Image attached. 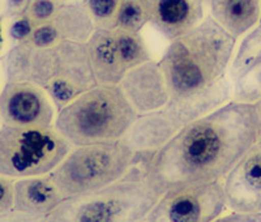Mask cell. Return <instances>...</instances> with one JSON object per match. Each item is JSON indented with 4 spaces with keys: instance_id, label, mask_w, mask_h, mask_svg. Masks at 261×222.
Listing matches in <instances>:
<instances>
[{
    "instance_id": "7a4b0ae2",
    "label": "cell",
    "mask_w": 261,
    "mask_h": 222,
    "mask_svg": "<svg viewBox=\"0 0 261 222\" xmlns=\"http://www.w3.org/2000/svg\"><path fill=\"white\" fill-rule=\"evenodd\" d=\"M237 39L208 16L183 36L172 39L160 60L171 107L187 125L231 100L227 77Z\"/></svg>"
},
{
    "instance_id": "e575fe53",
    "label": "cell",
    "mask_w": 261,
    "mask_h": 222,
    "mask_svg": "<svg viewBox=\"0 0 261 222\" xmlns=\"http://www.w3.org/2000/svg\"><path fill=\"white\" fill-rule=\"evenodd\" d=\"M0 121H2V118H0Z\"/></svg>"
},
{
    "instance_id": "7c38bea8",
    "label": "cell",
    "mask_w": 261,
    "mask_h": 222,
    "mask_svg": "<svg viewBox=\"0 0 261 222\" xmlns=\"http://www.w3.org/2000/svg\"><path fill=\"white\" fill-rule=\"evenodd\" d=\"M119 86L137 114L162 109L170 100L165 75L160 62L154 60L128 69Z\"/></svg>"
},
{
    "instance_id": "2e32d148",
    "label": "cell",
    "mask_w": 261,
    "mask_h": 222,
    "mask_svg": "<svg viewBox=\"0 0 261 222\" xmlns=\"http://www.w3.org/2000/svg\"><path fill=\"white\" fill-rule=\"evenodd\" d=\"M86 46L98 85H119L127 69L120 59L114 29H95Z\"/></svg>"
},
{
    "instance_id": "484cf974",
    "label": "cell",
    "mask_w": 261,
    "mask_h": 222,
    "mask_svg": "<svg viewBox=\"0 0 261 222\" xmlns=\"http://www.w3.org/2000/svg\"><path fill=\"white\" fill-rule=\"evenodd\" d=\"M36 25L27 15L16 16L12 18H7V37L13 44L27 42L32 36Z\"/></svg>"
},
{
    "instance_id": "4316f807",
    "label": "cell",
    "mask_w": 261,
    "mask_h": 222,
    "mask_svg": "<svg viewBox=\"0 0 261 222\" xmlns=\"http://www.w3.org/2000/svg\"><path fill=\"white\" fill-rule=\"evenodd\" d=\"M15 207V182L0 174V214L7 213Z\"/></svg>"
},
{
    "instance_id": "f546056e",
    "label": "cell",
    "mask_w": 261,
    "mask_h": 222,
    "mask_svg": "<svg viewBox=\"0 0 261 222\" xmlns=\"http://www.w3.org/2000/svg\"><path fill=\"white\" fill-rule=\"evenodd\" d=\"M7 18L4 15H0V54L3 53L4 47H6L7 41Z\"/></svg>"
},
{
    "instance_id": "603a6c76",
    "label": "cell",
    "mask_w": 261,
    "mask_h": 222,
    "mask_svg": "<svg viewBox=\"0 0 261 222\" xmlns=\"http://www.w3.org/2000/svg\"><path fill=\"white\" fill-rule=\"evenodd\" d=\"M149 24V12L144 0H123L116 28L141 32Z\"/></svg>"
},
{
    "instance_id": "83f0119b",
    "label": "cell",
    "mask_w": 261,
    "mask_h": 222,
    "mask_svg": "<svg viewBox=\"0 0 261 222\" xmlns=\"http://www.w3.org/2000/svg\"><path fill=\"white\" fill-rule=\"evenodd\" d=\"M30 0H4L3 15L6 18L24 15Z\"/></svg>"
},
{
    "instance_id": "5bb4252c",
    "label": "cell",
    "mask_w": 261,
    "mask_h": 222,
    "mask_svg": "<svg viewBox=\"0 0 261 222\" xmlns=\"http://www.w3.org/2000/svg\"><path fill=\"white\" fill-rule=\"evenodd\" d=\"M149 24L169 39H175L192 30L204 20L202 0H144Z\"/></svg>"
},
{
    "instance_id": "6da1fadb",
    "label": "cell",
    "mask_w": 261,
    "mask_h": 222,
    "mask_svg": "<svg viewBox=\"0 0 261 222\" xmlns=\"http://www.w3.org/2000/svg\"><path fill=\"white\" fill-rule=\"evenodd\" d=\"M260 137L255 104L227 102L184 126L145 165L149 186L163 195L195 184L225 181Z\"/></svg>"
},
{
    "instance_id": "8fae6325",
    "label": "cell",
    "mask_w": 261,
    "mask_h": 222,
    "mask_svg": "<svg viewBox=\"0 0 261 222\" xmlns=\"http://www.w3.org/2000/svg\"><path fill=\"white\" fill-rule=\"evenodd\" d=\"M184 126L183 119L166 105L162 109L139 114L122 140L137 156L149 161Z\"/></svg>"
},
{
    "instance_id": "d4e9b609",
    "label": "cell",
    "mask_w": 261,
    "mask_h": 222,
    "mask_svg": "<svg viewBox=\"0 0 261 222\" xmlns=\"http://www.w3.org/2000/svg\"><path fill=\"white\" fill-rule=\"evenodd\" d=\"M60 41H62V36H60L57 25L54 24L53 21L46 22V24H41L34 28L32 36L28 39V42L32 43L33 46L41 48L54 47Z\"/></svg>"
},
{
    "instance_id": "4dcf8cb0",
    "label": "cell",
    "mask_w": 261,
    "mask_h": 222,
    "mask_svg": "<svg viewBox=\"0 0 261 222\" xmlns=\"http://www.w3.org/2000/svg\"><path fill=\"white\" fill-rule=\"evenodd\" d=\"M58 6H80V4H85L88 0H55Z\"/></svg>"
},
{
    "instance_id": "ffe728a7",
    "label": "cell",
    "mask_w": 261,
    "mask_h": 222,
    "mask_svg": "<svg viewBox=\"0 0 261 222\" xmlns=\"http://www.w3.org/2000/svg\"><path fill=\"white\" fill-rule=\"evenodd\" d=\"M114 34L118 43L120 59L127 71L151 60L145 41L140 32H130V30L115 28Z\"/></svg>"
},
{
    "instance_id": "30bf717a",
    "label": "cell",
    "mask_w": 261,
    "mask_h": 222,
    "mask_svg": "<svg viewBox=\"0 0 261 222\" xmlns=\"http://www.w3.org/2000/svg\"><path fill=\"white\" fill-rule=\"evenodd\" d=\"M223 186L230 209L261 213V136L235 163Z\"/></svg>"
},
{
    "instance_id": "f1b7e54d",
    "label": "cell",
    "mask_w": 261,
    "mask_h": 222,
    "mask_svg": "<svg viewBox=\"0 0 261 222\" xmlns=\"http://www.w3.org/2000/svg\"><path fill=\"white\" fill-rule=\"evenodd\" d=\"M234 213L225 216L218 221H261V213L253 212H241V210H232Z\"/></svg>"
},
{
    "instance_id": "836d02e7",
    "label": "cell",
    "mask_w": 261,
    "mask_h": 222,
    "mask_svg": "<svg viewBox=\"0 0 261 222\" xmlns=\"http://www.w3.org/2000/svg\"><path fill=\"white\" fill-rule=\"evenodd\" d=\"M202 2H204V3H205V4H206V2H208V0H202Z\"/></svg>"
},
{
    "instance_id": "44dd1931",
    "label": "cell",
    "mask_w": 261,
    "mask_h": 222,
    "mask_svg": "<svg viewBox=\"0 0 261 222\" xmlns=\"http://www.w3.org/2000/svg\"><path fill=\"white\" fill-rule=\"evenodd\" d=\"M232 85L231 98L235 102L256 104L261 100V57L256 60L248 72L235 81Z\"/></svg>"
},
{
    "instance_id": "3957f363",
    "label": "cell",
    "mask_w": 261,
    "mask_h": 222,
    "mask_svg": "<svg viewBox=\"0 0 261 222\" xmlns=\"http://www.w3.org/2000/svg\"><path fill=\"white\" fill-rule=\"evenodd\" d=\"M160 198L146 181L145 166L136 157L132 169L122 179L98 190L64 199L46 221H144Z\"/></svg>"
},
{
    "instance_id": "9a60e30c",
    "label": "cell",
    "mask_w": 261,
    "mask_h": 222,
    "mask_svg": "<svg viewBox=\"0 0 261 222\" xmlns=\"http://www.w3.org/2000/svg\"><path fill=\"white\" fill-rule=\"evenodd\" d=\"M64 196L50 174L18 178L15 182V209L30 214L37 221H46Z\"/></svg>"
},
{
    "instance_id": "ac0fdd59",
    "label": "cell",
    "mask_w": 261,
    "mask_h": 222,
    "mask_svg": "<svg viewBox=\"0 0 261 222\" xmlns=\"http://www.w3.org/2000/svg\"><path fill=\"white\" fill-rule=\"evenodd\" d=\"M53 22L57 25L62 39L67 41L86 43L95 32V25L85 4L59 7Z\"/></svg>"
},
{
    "instance_id": "d6986e66",
    "label": "cell",
    "mask_w": 261,
    "mask_h": 222,
    "mask_svg": "<svg viewBox=\"0 0 261 222\" xmlns=\"http://www.w3.org/2000/svg\"><path fill=\"white\" fill-rule=\"evenodd\" d=\"M261 57V22L249 30L238 47L234 59L228 65V79L234 84L251 69Z\"/></svg>"
},
{
    "instance_id": "5b68a950",
    "label": "cell",
    "mask_w": 261,
    "mask_h": 222,
    "mask_svg": "<svg viewBox=\"0 0 261 222\" xmlns=\"http://www.w3.org/2000/svg\"><path fill=\"white\" fill-rule=\"evenodd\" d=\"M135 162L136 153L120 139L74 146L48 174L67 199L122 179Z\"/></svg>"
},
{
    "instance_id": "7402d4cb",
    "label": "cell",
    "mask_w": 261,
    "mask_h": 222,
    "mask_svg": "<svg viewBox=\"0 0 261 222\" xmlns=\"http://www.w3.org/2000/svg\"><path fill=\"white\" fill-rule=\"evenodd\" d=\"M122 3L123 0H88L85 6L92 16L95 29H115Z\"/></svg>"
},
{
    "instance_id": "4fadbf2b",
    "label": "cell",
    "mask_w": 261,
    "mask_h": 222,
    "mask_svg": "<svg viewBox=\"0 0 261 222\" xmlns=\"http://www.w3.org/2000/svg\"><path fill=\"white\" fill-rule=\"evenodd\" d=\"M55 65V48H41L29 42L13 44L3 58L7 81L33 83L45 89L50 83Z\"/></svg>"
},
{
    "instance_id": "9c48e42d",
    "label": "cell",
    "mask_w": 261,
    "mask_h": 222,
    "mask_svg": "<svg viewBox=\"0 0 261 222\" xmlns=\"http://www.w3.org/2000/svg\"><path fill=\"white\" fill-rule=\"evenodd\" d=\"M55 106L42 86L33 83L7 81L0 93V118L13 127H50Z\"/></svg>"
},
{
    "instance_id": "e0dca14e",
    "label": "cell",
    "mask_w": 261,
    "mask_h": 222,
    "mask_svg": "<svg viewBox=\"0 0 261 222\" xmlns=\"http://www.w3.org/2000/svg\"><path fill=\"white\" fill-rule=\"evenodd\" d=\"M211 17L235 39L253 29L261 18V0H208Z\"/></svg>"
},
{
    "instance_id": "1f68e13d",
    "label": "cell",
    "mask_w": 261,
    "mask_h": 222,
    "mask_svg": "<svg viewBox=\"0 0 261 222\" xmlns=\"http://www.w3.org/2000/svg\"><path fill=\"white\" fill-rule=\"evenodd\" d=\"M256 111H257V118H258V125H260V136H261V100L255 104Z\"/></svg>"
},
{
    "instance_id": "52a82bcc",
    "label": "cell",
    "mask_w": 261,
    "mask_h": 222,
    "mask_svg": "<svg viewBox=\"0 0 261 222\" xmlns=\"http://www.w3.org/2000/svg\"><path fill=\"white\" fill-rule=\"evenodd\" d=\"M227 208L222 181L181 187L167 191L149 212L146 221L151 222H209Z\"/></svg>"
},
{
    "instance_id": "d6a6232c",
    "label": "cell",
    "mask_w": 261,
    "mask_h": 222,
    "mask_svg": "<svg viewBox=\"0 0 261 222\" xmlns=\"http://www.w3.org/2000/svg\"><path fill=\"white\" fill-rule=\"evenodd\" d=\"M4 11V0H0V15H3Z\"/></svg>"
},
{
    "instance_id": "ba28073f",
    "label": "cell",
    "mask_w": 261,
    "mask_h": 222,
    "mask_svg": "<svg viewBox=\"0 0 261 222\" xmlns=\"http://www.w3.org/2000/svg\"><path fill=\"white\" fill-rule=\"evenodd\" d=\"M54 48V73L45 90L55 109L60 110L98 84L93 75L86 43L62 39Z\"/></svg>"
},
{
    "instance_id": "277c9868",
    "label": "cell",
    "mask_w": 261,
    "mask_h": 222,
    "mask_svg": "<svg viewBox=\"0 0 261 222\" xmlns=\"http://www.w3.org/2000/svg\"><path fill=\"white\" fill-rule=\"evenodd\" d=\"M139 114L119 85H95L58 110L55 128L73 146L115 141Z\"/></svg>"
},
{
    "instance_id": "8992f818",
    "label": "cell",
    "mask_w": 261,
    "mask_h": 222,
    "mask_svg": "<svg viewBox=\"0 0 261 222\" xmlns=\"http://www.w3.org/2000/svg\"><path fill=\"white\" fill-rule=\"evenodd\" d=\"M72 144L55 128H0V174L9 178L45 175L71 152Z\"/></svg>"
},
{
    "instance_id": "cb8c5ba5",
    "label": "cell",
    "mask_w": 261,
    "mask_h": 222,
    "mask_svg": "<svg viewBox=\"0 0 261 222\" xmlns=\"http://www.w3.org/2000/svg\"><path fill=\"white\" fill-rule=\"evenodd\" d=\"M59 6L55 0H30L25 15L32 20L36 27L50 22L57 16Z\"/></svg>"
}]
</instances>
